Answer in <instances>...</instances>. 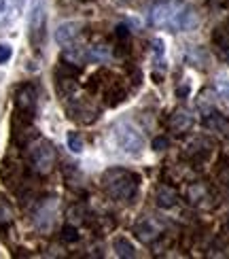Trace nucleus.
<instances>
[{"instance_id": "f257e3e1", "label": "nucleus", "mask_w": 229, "mask_h": 259, "mask_svg": "<svg viewBox=\"0 0 229 259\" xmlns=\"http://www.w3.org/2000/svg\"><path fill=\"white\" fill-rule=\"evenodd\" d=\"M151 24L170 32H189L200 24L198 13L185 0H159L149 13Z\"/></svg>"}, {"instance_id": "f03ea898", "label": "nucleus", "mask_w": 229, "mask_h": 259, "mask_svg": "<svg viewBox=\"0 0 229 259\" xmlns=\"http://www.w3.org/2000/svg\"><path fill=\"white\" fill-rule=\"evenodd\" d=\"M102 189L108 198L129 202L136 198L140 187V177L127 168H108L102 175Z\"/></svg>"}, {"instance_id": "7ed1b4c3", "label": "nucleus", "mask_w": 229, "mask_h": 259, "mask_svg": "<svg viewBox=\"0 0 229 259\" xmlns=\"http://www.w3.org/2000/svg\"><path fill=\"white\" fill-rule=\"evenodd\" d=\"M56 161H58L56 147H53L49 140L36 138L28 145V164L36 175H40V177L49 175V172L56 168Z\"/></svg>"}, {"instance_id": "20e7f679", "label": "nucleus", "mask_w": 229, "mask_h": 259, "mask_svg": "<svg viewBox=\"0 0 229 259\" xmlns=\"http://www.w3.org/2000/svg\"><path fill=\"white\" fill-rule=\"evenodd\" d=\"M113 132H115V138H117V145H119V149H121L123 153H127V155H140L143 153L145 138L132 123L119 121Z\"/></svg>"}, {"instance_id": "39448f33", "label": "nucleus", "mask_w": 229, "mask_h": 259, "mask_svg": "<svg viewBox=\"0 0 229 259\" xmlns=\"http://www.w3.org/2000/svg\"><path fill=\"white\" fill-rule=\"evenodd\" d=\"M28 34L30 42L36 51L45 45V36H47V13H45V5L42 0H34L30 11V21H28Z\"/></svg>"}, {"instance_id": "423d86ee", "label": "nucleus", "mask_w": 229, "mask_h": 259, "mask_svg": "<svg viewBox=\"0 0 229 259\" xmlns=\"http://www.w3.org/2000/svg\"><path fill=\"white\" fill-rule=\"evenodd\" d=\"M36 113V90L34 85H21L15 92V119L19 121H32Z\"/></svg>"}, {"instance_id": "0eeeda50", "label": "nucleus", "mask_w": 229, "mask_h": 259, "mask_svg": "<svg viewBox=\"0 0 229 259\" xmlns=\"http://www.w3.org/2000/svg\"><path fill=\"white\" fill-rule=\"evenodd\" d=\"M68 115H70V119L79 123H94L98 119V115H100V111L87 98H74L72 104H68Z\"/></svg>"}, {"instance_id": "6e6552de", "label": "nucleus", "mask_w": 229, "mask_h": 259, "mask_svg": "<svg viewBox=\"0 0 229 259\" xmlns=\"http://www.w3.org/2000/svg\"><path fill=\"white\" fill-rule=\"evenodd\" d=\"M81 36V24H76V21H66V24H62L58 30H56V40L64 49H72L76 47V40Z\"/></svg>"}, {"instance_id": "1a4fd4ad", "label": "nucleus", "mask_w": 229, "mask_h": 259, "mask_svg": "<svg viewBox=\"0 0 229 259\" xmlns=\"http://www.w3.org/2000/svg\"><path fill=\"white\" fill-rule=\"evenodd\" d=\"M26 0H0V30L9 28L21 15Z\"/></svg>"}, {"instance_id": "9d476101", "label": "nucleus", "mask_w": 229, "mask_h": 259, "mask_svg": "<svg viewBox=\"0 0 229 259\" xmlns=\"http://www.w3.org/2000/svg\"><path fill=\"white\" fill-rule=\"evenodd\" d=\"M136 236L143 242H147V244H151L153 240H157L159 236H161V228L159 225L153 221V219H149V217H145L143 221H140L138 225H136Z\"/></svg>"}, {"instance_id": "9b49d317", "label": "nucleus", "mask_w": 229, "mask_h": 259, "mask_svg": "<svg viewBox=\"0 0 229 259\" xmlns=\"http://www.w3.org/2000/svg\"><path fill=\"white\" fill-rule=\"evenodd\" d=\"M176 202H178L176 189H172L170 185H159L157 187V191H155V204H157L159 208L168 210L172 206H176Z\"/></svg>"}, {"instance_id": "f8f14e48", "label": "nucleus", "mask_w": 229, "mask_h": 259, "mask_svg": "<svg viewBox=\"0 0 229 259\" xmlns=\"http://www.w3.org/2000/svg\"><path fill=\"white\" fill-rule=\"evenodd\" d=\"M191 125H193V117L187 111H176L174 115H170V119H168V127L172 130V132H176V134L187 132Z\"/></svg>"}, {"instance_id": "ddd939ff", "label": "nucleus", "mask_w": 229, "mask_h": 259, "mask_svg": "<svg viewBox=\"0 0 229 259\" xmlns=\"http://www.w3.org/2000/svg\"><path fill=\"white\" fill-rule=\"evenodd\" d=\"M115 251H117V255L119 257H134L136 255V251H134V246L129 244V240L127 238H115Z\"/></svg>"}, {"instance_id": "4468645a", "label": "nucleus", "mask_w": 229, "mask_h": 259, "mask_svg": "<svg viewBox=\"0 0 229 259\" xmlns=\"http://www.w3.org/2000/svg\"><path fill=\"white\" fill-rule=\"evenodd\" d=\"M68 149L72 151V153H81V151H83V140H81V136L76 132L68 134Z\"/></svg>"}, {"instance_id": "2eb2a0df", "label": "nucleus", "mask_w": 229, "mask_h": 259, "mask_svg": "<svg viewBox=\"0 0 229 259\" xmlns=\"http://www.w3.org/2000/svg\"><path fill=\"white\" fill-rule=\"evenodd\" d=\"M62 240H64V242H74V240H79L76 228H72V225H66V228L62 230Z\"/></svg>"}, {"instance_id": "dca6fc26", "label": "nucleus", "mask_w": 229, "mask_h": 259, "mask_svg": "<svg viewBox=\"0 0 229 259\" xmlns=\"http://www.w3.org/2000/svg\"><path fill=\"white\" fill-rule=\"evenodd\" d=\"M216 45H219V49L223 51V56L229 60V36L227 34H216Z\"/></svg>"}, {"instance_id": "f3484780", "label": "nucleus", "mask_w": 229, "mask_h": 259, "mask_svg": "<svg viewBox=\"0 0 229 259\" xmlns=\"http://www.w3.org/2000/svg\"><path fill=\"white\" fill-rule=\"evenodd\" d=\"M11 56H13V49H11L9 45H5V42H0V64L11 60Z\"/></svg>"}, {"instance_id": "a211bd4d", "label": "nucleus", "mask_w": 229, "mask_h": 259, "mask_svg": "<svg viewBox=\"0 0 229 259\" xmlns=\"http://www.w3.org/2000/svg\"><path fill=\"white\" fill-rule=\"evenodd\" d=\"M219 92L225 96V98H229V74H225V77L219 81Z\"/></svg>"}, {"instance_id": "6ab92c4d", "label": "nucleus", "mask_w": 229, "mask_h": 259, "mask_svg": "<svg viewBox=\"0 0 229 259\" xmlns=\"http://www.w3.org/2000/svg\"><path fill=\"white\" fill-rule=\"evenodd\" d=\"M168 147V138H163V136H159V138H155L153 140V149H157V151H161V149H166Z\"/></svg>"}]
</instances>
